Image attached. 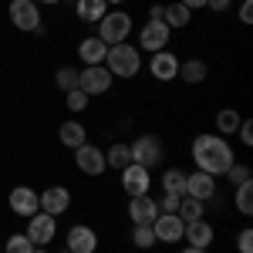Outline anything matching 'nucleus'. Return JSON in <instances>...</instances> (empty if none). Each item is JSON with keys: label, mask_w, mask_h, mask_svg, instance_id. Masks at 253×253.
I'll return each mask as SVG.
<instances>
[{"label": "nucleus", "mask_w": 253, "mask_h": 253, "mask_svg": "<svg viewBox=\"0 0 253 253\" xmlns=\"http://www.w3.org/2000/svg\"><path fill=\"white\" fill-rule=\"evenodd\" d=\"M75 166H78L84 175H101L108 169V166H105V152H101L98 145H88V142L75 149Z\"/></svg>", "instance_id": "10"}, {"label": "nucleus", "mask_w": 253, "mask_h": 253, "mask_svg": "<svg viewBox=\"0 0 253 253\" xmlns=\"http://www.w3.org/2000/svg\"><path fill=\"white\" fill-rule=\"evenodd\" d=\"M166 17V3H156L152 10H149V20H162Z\"/></svg>", "instance_id": "38"}, {"label": "nucleus", "mask_w": 253, "mask_h": 253, "mask_svg": "<svg viewBox=\"0 0 253 253\" xmlns=\"http://www.w3.org/2000/svg\"><path fill=\"white\" fill-rule=\"evenodd\" d=\"M105 3H125V0H105Z\"/></svg>", "instance_id": "43"}, {"label": "nucleus", "mask_w": 253, "mask_h": 253, "mask_svg": "<svg viewBox=\"0 0 253 253\" xmlns=\"http://www.w3.org/2000/svg\"><path fill=\"white\" fill-rule=\"evenodd\" d=\"M206 7H210V10H226L230 0H206Z\"/></svg>", "instance_id": "39"}, {"label": "nucleus", "mask_w": 253, "mask_h": 253, "mask_svg": "<svg viewBox=\"0 0 253 253\" xmlns=\"http://www.w3.org/2000/svg\"><path fill=\"white\" fill-rule=\"evenodd\" d=\"M236 135H240V142L250 149V145H253V122H247V118H243V122H240V128H236Z\"/></svg>", "instance_id": "36"}, {"label": "nucleus", "mask_w": 253, "mask_h": 253, "mask_svg": "<svg viewBox=\"0 0 253 253\" xmlns=\"http://www.w3.org/2000/svg\"><path fill=\"white\" fill-rule=\"evenodd\" d=\"M226 175H230V182H233V186H240V182H250V166L233 162V166L226 169Z\"/></svg>", "instance_id": "33"}, {"label": "nucleus", "mask_w": 253, "mask_h": 253, "mask_svg": "<svg viewBox=\"0 0 253 253\" xmlns=\"http://www.w3.org/2000/svg\"><path fill=\"white\" fill-rule=\"evenodd\" d=\"M7 203H10V210H14L17 216H34L41 210V206H38V193H34V189H27V186H17V189L10 193Z\"/></svg>", "instance_id": "17"}, {"label": "nucleus", "mask_w": 253, "mask_h": 253, "mask_svg": "<svg viewBox=\"0 0 253 253\" xmlns=\"http://www.w3.org/2000/svg\"><path fill=\"white\" fill-rule=\"evenodd\" d=\"M182 7H189V10H196V7H206V0H179Z\"/></svg>", "instance_id": "40"}, {"label": "nucleus", "mask_w": 253, "mask_h": 253, "mask_svg": "<svg viewBox=\"0 0 253 253\" xmlns=\"http://www.w3.org/2000/svg\"><path fill=\"white\" fill-rule=\"evenodd\" d=\"M182 240H189V247H199V250H210L213 243V226L206 219H196V223H186L182 230Z\"/></svg>", "instance_id": "18"}, {"label": "nucleus", "mask_w": 253, "mask_h": 253, "mask_svg": "<svg viewBox=\"0 0 253 253\" xmlns=\"http://www.w3.org/2000/svg\"><path fill=\"white\" fill-rule=\"evenodd\" d=\"M34 253H47V250H44V247H34Z\"/></svg>", "instance_id": "42"}, {"label": "nucleus", "mask_w": 253, "mask_h": 253, "mask_svg": "<svg viewBox=\"0 0 253 253\" xmlns=\"http://www.w3.org/2000/svg\"><path fill=\"white\" fill-rule=\"evenodd\" d=\"M162 193L186 196V172L182 169H166L162 172Z\"/></svg>", "instance_id": "26"}, {"label": "nucleus", "mask_w": 253, "mask_h": 253, "mask_svg": "<svg viewBox=\"0 0 253 253\" xmlns=\"http://www.w3.org/2000/svg\"><path fill=\"white\" fill-rule=\"evenodd\" d=\"M206 75H210V68H206V61H199V58L179 64V78L186 84H199V81H206Z\"/></svg>", "instance_id": "22"}, {"label": "nucleus", "mask_w": 253, "mask_h": 253, "mask_svg": "<svg viewBox=\"0 0 253 253\" xmlns=\"http://www.w3.org/2000/svg\"><path fill=\"white\" fill-rule=\"evenodd\" d=\"M105 166H108V169H118V172H122L125 166H132V152H128V145H125V142H115V145L105 152Z\"/></svg>", "instance_id": "24"}, {"label": "nucleus", "mask_w": 253, "mask_h": 253, "mask_svg": "<svg viewBox=\"0 0 253 253\" xmlns=\"http://www.w3.org/2000/svg\"><path fill=\"white\" fill-rule=\"evenodd\" d=\"M179 199H182V196H172V193H166L162 199H156L159 213H175V210H179Z\"/></svg>", "instance_id": "34"}, {"label": "nucleus", "mask_w": 253, "mask_h": 253, "mask_svg": "<svg viewBox=\"0 0 253 253\" xmlns=\"http://www.w3.org/2000/svg\"><path fill=\"white\" fill-rule=\"evenodd\" d=\"M169 27H166V20H145V27L138 31V47H145L149 54H156V51H166V44H169Z\"/></svg>", "instance_id": "7"}, {"label": "nucleus", "mask_w": 253, "mask_h": 253, "mask_svg": "<svg viewBox=\"0 0 253 253\" xmlns=\"http://www.w3.org/2000/svg\"><path fill=\"white\" fill-rule=\"evenodd\" d=\"M240 24H253V3L250 0H243V7H240Z\"/></svg>", "instance_id": "37"}, {"label": "nucleus", "mask_w": 253, "mask_h": 253, "mask_svg": "<svg viewBox=\"0 0 253 253\" xmlns=\"http://www.w3.org/2000/svg\"><path fill=\"white\" fill-rule=\"evenodd\" d=\"M38 206H41V213H47V216H61L71 210V193L64 186H51V189H44L38 196Z\"/></svg>", "instance_id": "11"}, {"label": "nucleus", "mask_w": 253, "mask_h": 253, "mask_svg": "<svg viewBox=\"0 0 253 253\" xmlns=\"http://www.w3.org/2000/svg\"><path fill=\"white\" fill-rule=\"evenodd\" d=\"M122 189L128 193V199L132 196H145L149 189H152V175H149V169L145 166H125L122 169Z\"/></svg>", "instance_id": "8"}, {"label": "nucleus", "mask_w": 253, "mask_h": 253, "mask_svg": "<svg viewBox=\"0 0 253 253\" xmlns=\"http://www.w3.org/2000/svg\"><path fill=\"white\" fill-rule=\"evenodd\" d=\"M58 88L64 91V95L75 91V88H78V71H75V68H61L58 71Z\"/></svg>", "instance_id": "31"}, {"label": "nucleus", "mask_w": 253, "mask_h": 253, "mask_svg": "<svg viewBox=\"0 0 253 253\" xmlns=\"http://www.w3.org/2000/svg\"><path fill=\"white\" fill-rule=\"evenodd\" d=\"M186 196H193V199H199V203L213 199L216 196V175L199 172V169H196L193 175H186Z\"/></svg>", "instance_id": "16"}, {"label": "nucleus", "mask_w": 253, "mask_h": 253, "mask_svg": "<svg viewBox=\"0 0 253 253\" xmlns=\"http://www.w3.org/2000/svg\"><path fill=\"white\" fill-rule=\"evenodd\" d=\"M128 216H132L135 226H152L156 216H159V203L149 193L145 196H132V199H128Z\"/></svg>", "instance_id": "12"}, {"label": "nucleus", "mask_w": 253, "mask_h": 253, "mask_svg": "<svg viewBox=\"0 0 253 253\" xmlns=\"http://www.w3.org/2000/svg\"><path fill=\"white\" fill-rule=\"evenodd\" d=\"M182 230H186V223L175 213H159L156 223H152V233H156V240H162V243H179V240H182Z\"/></svg>", "instance_id": "13"}, {"label": "nucleus", "mask_w": 253, "mask_h": 253, "mask_svg": "<svg viewBox=\"0 0 253 253\" xmlns=\"http://www.w3.org/2000/svg\"><path fill=\"white\" fill-rule=\"evenodd\" d=\"M7 253H34V243L27 240V233H14L7 240Z\"/></svg>", "instance_id": "30"}, {"label": "nucleus", "mask_w": 253, "mask_h": 253, "mask_svg": "<svg viewBox=\"0 0 253 253\" xmlns=\"http://www.w3.org/2000/svg\"><path fill=\"white\" fill-rule=\"evenodd\" d=\"M88 98H91V95H84L81 88H75V91L64 95V105H68L71 112H84V108H88Z\"/></svg>", "instance_id": "32"}, {"label": "nucleus", "mask_w": 253, "mask_h": 253, "mask_svg": "<svg viewBox=\"0 0 253 253\" xmlns=\"http://www.w3.org/2000/svg\"><path fill=\"white\" fill-rule=\"evenodd\" d=\"M64 253H68V250H64Z\"/></svg>", "instance_id": "45"}, {"label": "nucleus", "mask_w": 253, "mask_h": 253, "mask_svg": "<svg viewBox=\"0 0 253 253\" xmlns=\"http://www.w3.org/2000/svg\"><path fill=\"white\" fill-rule=\"evenodd\" d=\"M128 152H132V162L135 166H145V169H152L162 162V142L156 135H138L132 145H128Z\"/></svg>", "instance_id": "5"}, {"label": "nucleus", "mask_w": 253, "mask_h": 253, "mask_svg": "<svg viewBox=\"0 0 253 253\" xmlns=\"http://www.w3.org/2000/svg\"><path fill=\"white\" fill-rule=\"evenodd\" d=\"M240 122H243V118L236 115L233 108H223V112L216 115V128H219V135H233L236 128H240Z\"/></svg>", "instance_id": "28"}, {"label": "nucleus", "mask_w": 253, "mask_h": 253, "mask_svg": "<svg viewBox=\"0 0 253 253\" xmlns=\"http://www.w3.org/2000/svg\"><path fill=\"white\" fill-rule=\"evenodd\" d=\"M27 240L34 243V247H47L54 236H58V216H47V213H34V216H27Z\"/></svg>", "instance_id": "4"}, {"label": "nucleus", "mask_w": 253, "mask_h": 253, "mask_svg": "<svg viewBox=\"0 0 253 253\" xmlns=\"http://www.w3.org/2000/svg\"><path fill=\"white\" fill-rule=\"evenodd\" d=\"M95 250H98V233L91 226L78 223L68 230V253H95Z\"/></svg>", "instance_id": "15"}, {"label": "nucleus", "mask_w": 253, "mask_h": 253, "mask_svg": "<svg viewBox=\"0 0 253 253\" xmlns=\"http://www.w3.org/2000/svg\"><path fill=\"white\" fill-rule=\"evenodd\" d=\"M193 162L199 166V172L226 175V169L233 166V149L226 145L223 135H196L193 138Z\"/></svg>", "instance_id": "1"}, {"label": "nucleus", "mask_w": 253, "mask_h": 253, "mask_svg": "<svg viewBox=\"0 0 253 253\" xmlns=\"http://www.w3.org/2000/svg\"><path fill=\"white\" fill-rule=\"evenodd\" d=\"M233 203H236V210H240L243 216L253 213V179H250V182H240V186H236Z\"/></svg>", "instance_id": "27"}, {"label": "nucleus", "mask_w": 253, "mask_h": 253, "mask_svg": "<svg viewBox=\"0 0 253 253\" xmlns=\"http://www.w3.org/2000/svg\"><path fill=\"white\" fill-rule=\"evenodd\" d=\"M166 27L172 31V27H186L189 20H193V10L189 7H182V3H166Z\"/></svg>", "instance_id": "25"}, {"label": "nucleus", "mask_w": 253, "mask_h": 253, "mask_svg": "<svg viewBox=\"0 0 253 253\" xmlns=\"http://www.w3.org/2000/svg\"><path fill=\"white\" fill-rule=\"evenodd\" d=\"M132 34V17L125 14V10H112V14H105V17L98 20V41H105L108 47H115V44H125Z\"/></svg>", "instance_id": "3"}, {"label": "nucleus", "mask_w": 253, "mask_h": 253, "mask_svg": "<svg viewBox=\"0 0 253 253\" xmlns=\"http://www.w3.org/2000/svg\"><path fill=\"white\" fill-rule=\"evenodd\" d=\"M44 3H61V0H44Z\"/></svg>", "instance_id": "44"}, {"label": "nucleus", "mask_w": 253, "mask_h": 253, "mask_svg": "<svg viewBox=\"0 0 253 253\" xmlns=\"http://www.w3.org/2000/svg\"><path fill=\"white\" fill-rule=\"evenodd\" d=\"M132 243H135L138 250H149V247L156 243V233H152V226H135V230H132Z\"/></svg>", "instance_id": "29"}, {"label": "nucleus", "mask_w": 253, "mask_h": 253, "mask_svg": "<svg viewBox=\"0 0 253 253\" xmlns=\"http://www.w3.org/2000/svg\"><path fill=\"white\" fill-rule=\"evenodd\" d=\"M58 138H61V145L78 149V145H84V142H88V128H84L81 122H64V125L58 128Z\"/></svg>", "instance_id": "21"}, {"label": "nucleus", "mask_w": 253, "mask_h": 253, "mask_svg": "<svg viewBox=\"0 0 253 253\" xmlns=\"http://www.w3.org/2000/svg\"><path fill=\"white\" fill-rule=\"evenodd\" d=\"M203 210H206V203H199V199H193V196H182L175 216H179L182 223H196V219H203Z\"/></svg>", "instance_id": "23"}, {"label": "nucleus", "mask_w": 253, "mask_h": 253, "mask_svg": "<svg viewBox=\"0 0 253 253\" xmlns=\"http://www.w3.org/2000/svg\"><path fill=\"white\" fill-rule=\"evenodd\" d=\"M105 54H108V44L98 38H84L78 44V58L91 68V64H105Z\"/></svg>", "instance_id": "19"}, {"label": "nucleus", "mask_w": 253, "mask_h": 253, "mask_svg": "<svg viewBox=\"0 0 253 253\" xmlns=\"http://www.w3.org/2000/svg\"><path fill=\"white\" fill-rule=\"evenodd\" d=\"M182 253H206V250H199V247H186Z\"/></svg>", "instance_id": "41"}, {"label": "nucleus", "mask_w": 253, "mask_h": 253, "mask_svg": "<svg viewBox=\"0 0 253 253\" xmlns=\"http://www.w3.org/2000/svg\"><path fill=\"white\" fill-rule=\"evenodd\" d=\"M112 71L105 68V64H91V68H84L78 71V88L84 95H105L108 88H112Z\"/></svg>", "instance_id": "6"}, {"label": "nucleus", "mask_w": 253, "mask_h": 253, "mask_svg": "<svg viewBox=\"0 0 253 253\" xmlns=\"http://www.w3.org/2000/svg\"><path fill=\"white\" fill-rule=\"evenodd\" d=\"M236 247H240V253H253V230H250V226H247V230H240Z\"/></svg>", "instance_id": "35"}, {"label": "nucleus", "mask_w": 253, "mask_h": 253, "mask_svg": "<svg viewBox=\"0 0 253 253\" xmlns=\"http://www.w3.org/2000/svg\"><path fill=\"white\" fill-rule=\"evenodd\" d=\"M105 68L112 71V78H135L138 68H142V54H138V47H132L128 41L125 44H115L105 54Z\"/></svg>", "instance_id": "2"}, {"label": "nucleus", "mask_w": 253, "mask_h": 253, "mask_svg": "<svg viewBox=\"0 0 253 253\" xmlns=\"http://www.w3.org/2000/svg\"><path fill=\"white\" fill-rule=\"evenodd\" d=\"M75 14H78L81 24H98L108 14V3L105 0H75Z\"/></svg>", "instance_id": "20"}, {"label": "nucleus", "mask_w": 253, "mask_h": 253, "mask_svg": "<svg viewBox=\"0 0 253 253\" xmlns=\"http://www.w3.org/2000/svg\"><path fill=\"white\" fill-rule=\"evenodd\" d=\"M149 71H152L156 81H172V78H179V58L172 51H156L149 58Z\"/></svg>", "instance_id": "14"}, {"label": "nucleus", "mask_w": 253, "mask_h": 253, "mask_svg": "<svg viewBox=\"0 0 253 253\" xmlns=\"http://www.w3.org/2000/svg\"><path fill=\"white\" fill-rule=\"evenodd\" d=\"M7 14H10V20H14L17 31H34L41 24V10H38L34 0H10Z\"/></svg>", "instance_id": "9"}]
</instances>
